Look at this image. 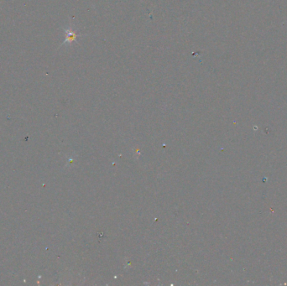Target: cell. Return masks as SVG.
<instances>
[{
	"mask_svg": "<svg viewBox=\"0 0 287 286\" xmlns=\"http://www.w3.org/2000/svg\"><path fill=\"white\" fill-rule=\"evenodd\" d=\"M65 34H67V38H65V40L63 44L72 43V42L76 40V38L77 37V34H76L75 32H73V31H72V30H65Z\"/></svg>",
	"mask_w": 287,
	"mask_h": 286,
	"instance_id": "6da1fadb",
	"label": "cell"
}]
</instances>
